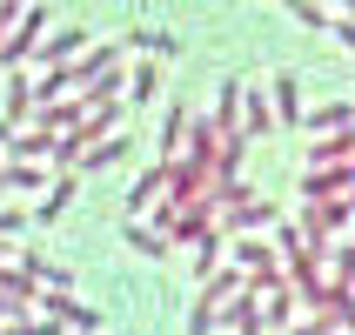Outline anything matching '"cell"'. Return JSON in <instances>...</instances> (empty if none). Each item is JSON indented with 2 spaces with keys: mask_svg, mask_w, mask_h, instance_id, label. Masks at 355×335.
<instances>
[{
  "mask_svg": "<svg viewBox=\"0 0 355 335\" xmlns=\"http://www.w3.org/2000/svg\"><path fill=\"white\" fill-rule=\"evenodd\" d=\"M181 141V108H168V121H161V148H175Z\"/></svg>",
  "mask_w": 355,
  "mask_h": 335,
  "instance_id": "cell-16",
  "label": "cell"
},
{
  "mask_svg": "<svg viewBox=\"0 0 355 335\" xmlns=\"http://www.w3.org/2000/svg\"><path fill=\"white\" fill-rule=\"evenodd\" d=\"M20 309H27V302H20V295L7 302V289H0V316H20Z\"/></svg>",
  "mask_w": 355,
  "mask_h": 335,
  "instance_id": "cell-18",
  "label": "cell"
},
{
  "mask_svg": "<svg viewBox=\"0 0 355 335\" xmlns=\"http://www.w3.org/2000/svg\"><path fill=\"white\" fill-rule=\"evenodd\" d=\"M288 322H295V295H288V289H275V295H268V309H261V329H282V335H288Z\"/></svg>",
  "mask_w": 355,
  "mask_h": 335,
  "instance_id": "cell-3",
  "label": "cell"
},
{
  "mask_svg": "<svg viewBox=\"0 0 355 335\" xmlns=\"http://www.w3.org/2000/svg\"><path fill=\"white\" fill-rule=\"evenodd\" d=\"M74 47H80V34H54V40H47V47H34V54H40V60H67V54H74Z\"/></svg>",
  "mask_w": 355,
  "mask_h": 335,
  "instance_id": "cell-10",
  "label": "cell"
},
{
  "mask_svg": "<svg viewBox=\"0 0 355 335\" xmlns=\"http://www.w3.org/2000/svg\"><path fill=\"white\" fill-rule=\"evenodd\" d=\"M67 201H74V181H54V188H47V208H34V221H60Z\"/></svg>",
  "mask_w": 355,
  "mask_h": 335,
  "instance_id": "cell-5",
  "label": "cell"
},
{
  "mask_svg": "<svg viewBox=\"0 0 355 335\" xmlns=\"http://www.w3.org/2000/svg\"><path fill=\"white\" fill-rule=\"evenodd\" d=\"M336 34H342V47H355V27H342V20H336Z\"/></svg>",
  "mask_w": 355,
  "mask_h": 335,
  "instance_id": "cell-19",
  "label": "cell"
},
{
  "mask_svg": "<svg viewBox=\"0 0 355 335\" xmlns=\"http://www.w3.org/2000/svg\"><path fill=\"white\" fill-rule=\"evenodd\" d=\"M336 282H342V289H355V248H342V255H336Z\"/></svg>",
  "mask_w": 355,
  "mask_h": 335,
  "instance_id": "cell-15",
  "label": "cell"
},
{
  "mask_svg": "<svg viewBox=\"0 0 355 335\" xmlns=\"http://www.w3.org/2000/svg\"><path fill=\"white\" fill-rule=\"evenodd\" d=\"M336 322H329V309H315V316H302V322H288V335H329Z\"/></svg>",
  "mask_w": 355,
  "mask_h": 335,
  "instance_id": "cell-11",
  "label": "cell"
},
{
  "mask_svg": "<svg viewBox=\"0 0 355 335\" xmlns=\"http://www.w3.org/2000/svg\"><path fill=\"white\" fill-rule=\"evenodd\" d=\"M0 268H7V261H0Z\"/></svg>",
  "mask_w": 355,
  "mask_h": 335,
  "instance_id": "cell-20",
  "label": "cell"
},
{
  "mask_svg": "<svg viewBox=\"0 0 355 335\" xmlns=\"http://www.w3.org/2000/svg\"><path fill=\"white\" fill-rule=\"evenodd\" d=\"M275 221V208L268 201H248V208H235V228H268Z\"/></svg>",
  "mask_w": 355,
  "mask_h": 335,
  "instance_id": "cell-8",
  "label": "cell"
},
{
  "mask_svg": "<svg viewBox=\"0 0 355 335\" xmlns=\"http://www.w3.org/2000/svg\"><path fill=\"white\" fill-rule=\"evenodd\" d=\"M7 188H40V168H27V161H14V168H7Z\"/></svg>",
  "mask_w": 355,
  "mask_h": 335,
  "instance_id": "cell-13",
  "label": "cell"
},
{
  "mask_svg": "<svg viewBox=\"0 0 355 335\" xmlns=\"http://www.w3.org/2000/svg\"><path fill=\"white\" fill-rule=\"evenodd\" d=\"M241 295V268H215L208 275V289H201V309H221V302Z\"/></svg>",
  "mask_w": 355,
  "mask_h": 335,
  "instance_id": "cell-2",
  "label": "cell"
},
{
  "mask_svg": "<svg viewBox=\"0 0 355 335\" xmlns=\"http://www.w3.org/2000/svg\"><path fill=\"white\" fill-rule=\"evenodd\" d=\"M221 329V309H195V316H188V335H215Z\"/></svg>",
  "mask_w": 355,
  "mask_h": 335,
  "instance_id": "cell-12",
  "label": "cell"
},
{
  "mask_svg": "<svg viewBox=\"0 0 355 335\" xmlns=\"http://www.w3.org/2000/svg\"><path fill=\"white\" fill-rule=\"evenodd\" d=\"M161 188H168V168H148V175L135 181V195H128V208H148V201H155Z\"/></svg>",
  "mask_w": 355,
  "mask_h": 335,
  "instance_id": "cell-6",
  "label": "cell"
},
{
  "mask_svg": "<svg viewBox=\"0 0 355 335\" xmlns=\"http://www.w3.org/2000/svg\"><path fill=\"white\" fill-rule=\"evenodd\" d=\"M275 114L288 121V128L302 121V87H295V74H282V80H275Z\"/></svg>",
  "mask_w": 355,
  "mask_h": 335,
  "instance_id": "cell-4",
  "label": "cell"
},
{
  "mask_svg": "<svg viewBox=\"0 0 355 335\" xmlns=\"http://www.w3.org/2000/svg\"><path fill=\"white\" fill-rule=\"evenodd\" d=\"M20 228H27V215L20 208H0V235H20Z\"/></svg>",
  "mask_w": 355,
  "mask_h": 335,
  "instance_id": "cell-17",
  "label": "cell"
},
{
  "mask_svg": "<svg viewBox=\"0 0 355 335\" xmlns=\"http://www.w3.org/2000/svg\"><path fill=\"white\" fill-rule=\"evenodd\" d=\"M275 241L288 248V261H302V255H309V241H302V228H275Z\"/></svg>",
  "mask_w": 355,
  "mask_h": 335,
  "instance_id": "cell-14",
  "label": "cell"
},
{
  "mask_svg": "<svg viewBox=\"0 0 355 335\" xmlns=\"http://www.w3.org/2000/svg\"><path fill=\"white\" fill-rule=\"evenodd\" d=\"M47 316H54L60 329H74V335H94L101 322H107V316H101V309H87V302H74V295H67V289H60V295H47Z\"/></svg>",
  "mask_w": 355,
  "mask_h": 335,
  "instance_id": "cell-1",
  "label": "cell"
},
{
  "mask_svg": "<svg viewBox=\"0 0 355 335\" xmlns=\"http://www.w3.org/2000/svg\"><path fill=\"white\" fill-rule=\"evenodd\" d=\"M121 155H128V148H121V141H101L94 155H80V168H114Z\"/></svg>",
  "mask_w": 355,
  "mask_h": 335,
  "instance_id": "cell-9",
  "label": "cell"
},
{
  "mask_svg": "<svg viewBox=\"0 0 355 335\" xmlns=\"http://www.w3.org/2000/svg\"><path fill=\"white\" fill-rule=\"evenodd\" d=\"M128 241H135V248H141L148 261H161V255H168V241H161L155 228H141V221H128Z\"/></svg>",
  "mask_w": 355,
  "mask_h": 335,
  "instance_id": "cell-7",
  "label": "cell"
}]
</instances>
